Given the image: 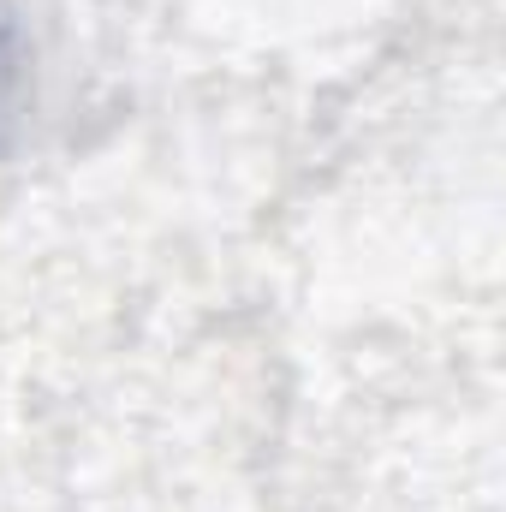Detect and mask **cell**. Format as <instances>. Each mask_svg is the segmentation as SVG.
Here are the masks:
<instances>
[{
    "label": "cell",
    "mask_w": 506,
    "mask_h": 512,
    "mask_svg": "<svg viewBox=\"0 0 506 512\" xmlns=\"http://www.w3.org/2000/svg\"><path fill=\"white\" fill-rule=\"evenodd\" d=\"M24 102H30V36L18 12L0 6V149H12L24 126Z\"/></svg>",
    "instance_id": "cell-1"
}]
</instances>
